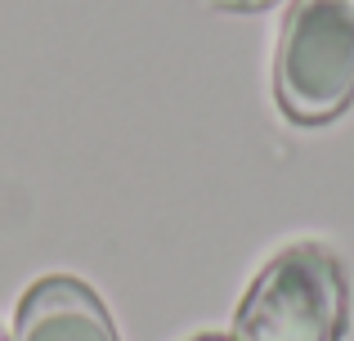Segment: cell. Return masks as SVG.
I'll return each mask as SVG.
<instances>
[{"label": "cell", "mask_w": 354, "mask_h": 341, "mask_svg": "<svg viewBox=\"0 0 354 341\" xmlns=\"http://www.w3.org/2000/svg\"><path fill=\"white\" fill-rule=\"evenodd\" d=\"M193 341H229V337H193Z\"/></svg>", "instance_id": "obj_5"}, {"label": "cell", "mask_w": 354, "mask_h": 341, "mask_svg": "<svg viewBox=\"0 0 354 341\" xmlns=\"http://www.w3.org/2000/svg\"><path fill=\"white\" fill-rule=\"evenodd\" d=\"M350 328V274L328 243H292L251 279L234 341H341Z\"/></svg>", "instance_id": "obj_1"}, {"label": "cell", "mask_w": 354, "mask_h": 341, "mask_svg": "<svg viewBox=\"0 0 354 341\" xmlns=\"http://www.w3.org/2000/svg\"><path fill=\"white\" fill-rule=\"evenodd\" d=\"M211 9H229V14H256V9H269L278 0H207Z\"/></svg>", "instance_id": "obj_4"}, {"label": "cell", "mask_w": 354, "mask_h": 341, "mask_svg": "<svg viewBox=\"0 0 354 341\" xmlns=\"http://www.w3.org/2000/svg\"><path fill=\"white\" fill-rule=\"evenodd\" d=\"M274 99L296 126H328L354 104V0H292L274 50Z\"/></svg>", "instance_id": "obj_2"}, {"label": "cell", "mask_w": 354, "mask_h": 341, "mask_svg": "<svg viewBox=\"0 0 354 341\" xmlns=\"http://www.w3.org/2000/svg\"><path fill=\"white\" fill-rule=\"evenodd\" d=\"M14 341H121L95 288L68 274L32 283L18 301Z\"/></svg>", "instance_id": "obj_3"}, {"label": "cell", "mask_w": 354, "mask_h": 341, "mask_svg": "<svg viewBox=\"0 0 354 341\" xmlns=\"http://www.w3.org/2000/svg\"><path fill=\"white\" fill-rule=\"evenodd\" d=\"M0 341H5V337H0Z\"/></svg>", "instance_id": "obj_6"}]
</instances>
